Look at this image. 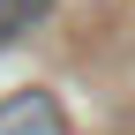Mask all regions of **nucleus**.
I'll use <instances>...</instances> for the list:
<instances>
[{
	"label": "nucleus",
	"mask_w": 135,
	"mask_h": 135,
	"mask_svg": "<svg viewBox=\"0 0 135 135\" xmlns=\"http://www.w3.org/2000/svg\"><path fill=\"white\" fill-rule=\"evenodd\" d=\"M53 15V0H0V38H23Z\"/></svg>",
	"instance_id": "2"
},
{
	"label": "nucleus",
	"mask_w": 135,
	"mask_h": 135,
	"mask_svg": "<svg viewBox=\"0 0 135 135\" xmlns=\"http://www.w3.org/2000/svg\"><path fill=\"white\" fill-rule=\"evenodd\" d=\"M0 135H68V113L53 90H15L0 98Z\"/></svg>",
	"instance_id": "1"
}]
</instances>
